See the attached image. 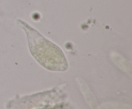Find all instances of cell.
<instances>
[{
    "mask_svg": "<svg viewBox=\"0 0 132 109\" xmlns=\"http://www.w3.org/2000/svg\"><path fill=\"white\" fill-rule=\"evenodd\" d=\"M17 23L25 32L30 51L40 65L50 71L67 70L68 68L67 58L60 47L45 38L26 22L18 19Z\"/></svg>",
    "mask_w": 132,
    "mask_h": 109,
    "instance_id": "6da1fadb",
    "label": "cell"
}]
</instances>
